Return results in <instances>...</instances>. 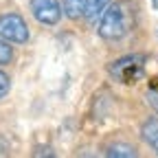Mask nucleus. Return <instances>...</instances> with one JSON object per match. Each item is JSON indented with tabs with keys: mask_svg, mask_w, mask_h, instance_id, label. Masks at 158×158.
<instances>
[{
	"mask_svg": "<svg viewBox=\"0 0 158 158\" xmlns=\"http://www.w3.org/2000/svg\"><path fill=\"white\" fill-rule=\"evenodd\" d=\"M141 138L158 156V116H147L141 123Z\"/></svg>",
	"mask_w": 158,
	"mask_h": 158,
	"instance_id": "39448f33",
	"label": "nucleus"
},
{
	"mask_svg": "<svg viewBox=\"0 0 158 158\" xmlns=\"http://www.w3.org/2000/svg\"><path fill=\"white\" fill-rule=\"evenodd\" d=\"M147 101H149V106L158 112V79H152L149 90H147Z\"/></svg>",
	"mask_w": 158,
	"mask_h": 158,
	"instance_id": "1a4fd4ad",
	"label": "nucleus"
},
{
	"mask_svg": "<svg viewBox=\"0 0 158 158\" xmlns=\"http://www.w3.org/2000/svg\"><path fill=\"white\" fill-rule=\"evenodd\" d=\"M62 9H64L66 18H70V20H79V18H84L86 0H62Z\"/></svg>",
	"mask_w": 158,
	"mask_h": 158,
	"instance_id": "6e6552de",
	"label": "nucleus"
},
{
	"mask_svg": "<svg viewBox=\"0 0 158 158\" xmlns=\"http://www.w3.org/2000/svg\"><path fill=\"white\" fill-rule=\"evenodd\" d=\"M9 90H11V79H9L7 73L0 70V99H2L5 94H9Z\"/></svg>",
	"mask_w": 158,
	"mask_h": 158,
	"instance_id": "9b49d317",
	"label": "nucleus"
},
{
	"mask_svg": "<svg viewBox=\"0 0 158 158\" xmlns=\"http://www.w3.org/2000/svg\"><path fill=\"white\" fill-rule=\"evenodd\" d=\"M5 152H7V145H5L2 138H0V154H5Z\"/></svg>",
	"mask_w": 158,
	"mask_h": 158,
	"instance_id": "ddd939ff",
	"label": "nucleus"
},
{
	"mask_svg": "<svg viewBox=\"0 0 158 158\" xmlns=\"http://www.w3.org/2000/svg\"><path fill=\"white\" fill-rule=\"evenodd\" d=\"M145 62L147 57L145 55H125V57H118L108 66V73L112 79L121 84H134L138 81L143 75H145Z\"/></svg>",
	"mask_w": 158,
	"mask_h": 158,
	"instance_id": "f03ea898",
	"label": "nucleus"
},
{
	"mask_svg": "<svg viewBox=\"0 0 158 158\" xmlns=\"http://www.w3.org/2000/svg\"><path fill=\"white\" fill-rule=\"evenodd\" d=\"M11 59H13V48H11L7 42H2V40H0V66L9 64Z\"/></svg>",
	"mask_w": 158,
	"mask_h": 158,
	"instance_id": "9d476101",
	"label": "nucleus"
},
{
	"mask_svg": "<svg viewBox=\"0 0 158 158\" xmlns=\"http://www.w3.org/2000/svg\"><path fill=\"white\" fill-rule=\"evenodd\" d=\"M33 156H53V149H51V147H40Z\"/></svg>",
	"mask_w": 158,
	"mask_h": 158,
	"instance_id": "f8f14e48",
	"label": "nucleus"
},
{
	"mask_svg": "<svg viewBox=\"0 0 158 158\" xmlns=\"http://www.w3.org/2000/svg\"><path fill=\"white\" fill-rule=\"evenodd\" d=\"M0 37L13 44H24L29 40V27L18 13H0Z\"/></svg>",
	"mask_w": 158,
	"mask_h": 158,
	"instance_id": "7ed1b4c3",
	"label": "nucleus"
},
{
	"mask_svg": "<svg viewBox=\"0 0 158 158\" xmlns=\"http://www.w3.org/2000/svg\"><path fill=\"white\" fill-rule=\"evenodd\" d=\"M136 15H138V5L134 0H118V2L110 5L106 13L99 18V27L97 33L106 42H118L123 40L136 24Z\"/></svg>",
	"mask_w": 158,
	"mask_h": 158,
	"instance_id": "f257e3e1",
	"label": "nucleus"
},
{
	"mask_svg": "<svg viewBox=\"0 0 158 158\" xmlns=\"http://www.w3.org/2000/svg\"><path fill=\"white\" fill-rule=\"evenodd\" d=\"M29 7H31L33 18L44 27H55L64 15L59 0H29Z\"/></svg>",
	"mask_w": 158,
	"mask_h": 158,
	"instance_id": "20e7f679",
	"label": "nucleus"
},
{
	"mask_svg": "<svg viewBox=\"0 0 158 158\" xmlns=\"http://www.w3.org/2000/svg\"><path fill=\"white\" fill-rule=\"evenodd\" d=\"M106 156H110V158H136L138 152L134 145L121 141V143H110L106 147Z\"/></svg>",
	"mask_w": 158,
	"mask_h": 158,
	"instance_id": "0eeeda50",
	"label": "nucleus"
},
{
	"mask_svg": "<svg viewBox=\"0 0 158 158\" xmlns=\"http://www.w3.org/2000/svg\"><path fill=\"white\" fill-rule=\"evenodd\" d=\"M112 0H86V11H84V18L88 22H97L99 18L106 13V9L110 7Z\"/></svg>",
	"mask_w": 158,
	"mask_h": 158,
	"instance_id": "423d86ee",
	"label": "nucleus"
}]
</instances>
